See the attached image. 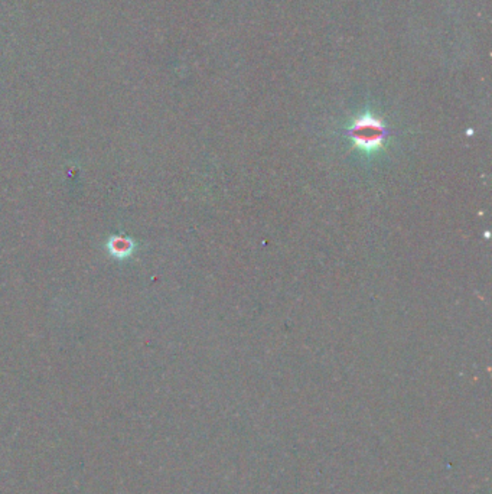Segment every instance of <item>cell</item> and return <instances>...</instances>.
I'll list each match as a JSON object with an SVG mask.
<instances>
[{
	"instance_id": "obj_1",
	"label": "cell",
	"mask_w": 492,
	"mask_h": 494,
	"mask_svg": "<svg viewBox=\"0 0 492 494\" xmlns=\"http://www.w3.org/2000/svg\"><path fill=\"white\" fill-rule=\"evenodd\" d=\"M348 135L359 152L371 155L383 148L385 140V127L379 119L366 114L348 127Z\"/></svg>"
}]
</instances>
